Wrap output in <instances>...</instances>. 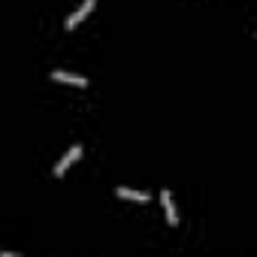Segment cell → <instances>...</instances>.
<instances>
[{"label": "cell", "instance_id": "1", "mask_svg": "<svg viewBox=\"0 0 257 257\" xmlns=\"http://www.w3.org/2000/svg\"><path fill=\"white\" fill-rule=\"evenodd\" d=\"M94 4H97V0H85V4H82V7H79L76 13H70V16H67V22H64V28H67V31H73V28H76V25H79L82 19H88V16H91V10H94Z\"/></svg>", "mask_w": 257, "mask_h": 257}, {"label": "cell", "instance_id": "2", "mask_svg": "<svg viewBox=\"0 0 257 257\" xmlns=\"http://www.w3.org/2000/svg\"><path fill=\"white\" fill-rule=\"evenodd\" d=\"M52 79H55V82L76 85V88H85V85H88V79H85V76H79V73H70V70H55V73H52Z\"/></svg>", "mask_w": 257, "mask_h": 257}, {"label": "cell", "instance_id": "3", "mask_svg": "<svg viewBox=\"0 0 257 257\" xmlns=\"http://www.w3.org/2000/svg\"><path fill=\"white\" fill-rule=\"evenodd\" d=\"M79 155H82V146H70V152L55 164V176H64V173L70 170V164H73V161H79Z\"/></svg>", "mask_w": 257, "mask_h": 257}, {"label": "cell", "instance_id": "4", "mask_svg": "<svg viewBox=\"0 0 257 257\" xmlns=\"http://www.w3.org/2000/svg\"><path fill=\"white\" fill-rule=\"evenodd\" d=\"M161 203H164L167 221H170V224H179V212H176V203H173V194H170V191H161Z\"/></svg>", "mask_w": 257, "mask_h": 257}, {"label": "cell", "instance_id": "5", "mask_svg": "<svg viewBox=\"0 0 257 257\" xmlns=\"http://www.w3.org/2000/svg\"><path fill=\"white\" fill-rule=\"evenodd\" d=\"M118 197H124V200H137V203H149V191H134V188H118Z\"/></svg>", "mask_w": 257, "mask_h": 257}]
</instances>
